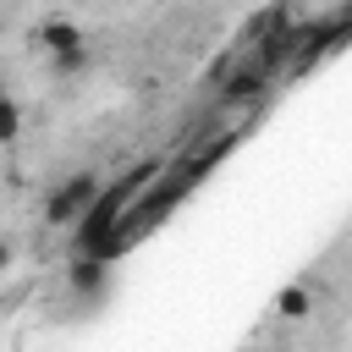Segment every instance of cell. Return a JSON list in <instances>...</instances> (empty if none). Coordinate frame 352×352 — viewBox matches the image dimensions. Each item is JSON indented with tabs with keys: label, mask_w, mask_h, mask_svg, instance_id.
Wrapping results in <instances>:
<instances>
[{
	"label": "cell",
	"mask_w": 352,
	"mask_h": 352,
	"mask_svg": "<svg viewBox=\"0 0 352 352\" xmlns=\"http://www.w3.org/2000/svg\"><path fill=\"white\" fill-rule=\"evenodd\" d=\"M165 165L160 160H143V165H132L126 176H116L110 187H99V198L82 209V220L72 226V253H99L110 236H116V226H121V214L154 187V176H160Z\"/></svg>",
	"instance_id": "1"
},
{
	"label": "cell",
	"mask_w": 352,
	"mask_h": 352,
	"mask_svg": "<svg viewBox=\"0 0 352 352\" xmlns=\"http://www.w3.org/2000/svg\"><path fill=\"white\" fill-rule=\"evenodd\" d=\"M99 187H104V176L99 170H72L50 198H44V226H55V231H72L77 220H82V209L99 198Z\"/></svg>",
	"instance_id": "2"
},
{
	"label": "cell",
	"mask_w": 352,
	"mask_h": 352,
	"mask_svg": "<svg viewBox=\"0 0 352 352\" xmlns=\"http://www.w3.org/2000/svg\"><path fill=\"white\" fill-rule=\"evenodd\" d=\"M280 82V72L275 66H264L258 55H248L226 82H220V110H236V104H264V94Z\"/></svg>",
	"instance_id": "3"
},
{
	"label": "cell",
	"mask_w": 352,
	"mask_h": 352,
	"mask_svg": "<svg viewBox=\"0 0 352 352\" xmlns=\"http://www.w3.org/2000/svg\"><path fill=\"white\" fill-rule=\"evenodd\" d=\"M77 44H88V28L72 22V16H44V22L33 28V50H38L44 60H55V55H66V50H77Z\"/></svg>",
	"instance_id": "4"
},
{
	"label": "cell",
	"mask_w": 352,
	"mask_h": 352,
	"mask_svg": "<svg viewBox=\"0 0 352 352\" xmlns=\"http://www.w3.org/2000/svg\"><path fill=\"white\" fill-rule=\"evenodd\" d=\"M110 264H116L110 253H72V270H66V286H72L77 297H88V302H94V297L104 292V280H110Z\"/></svg>",
	"instance_id": "5"
},
{
	"label": "cell",
	"mask_w": 352,
	"mask_h": 352,
	"mask_svg": "<svg viewBox=\"0 0 352 352\" xmlns=\"http://www.w3.org/2000/svg\"><path fill=\"white\" fill-rule=\"evenodd\" d=\"M314 314V286L308 280H292L275 292V319H308Z\"/></svg>",
	"instance_id": "6"
},
{
	"label": "cell",
	"mask_w": 352,
	"mask_h": 352,
	"mask_svg": "<svg viewBox=\"0 0 352 352\" xmlns=\"http://www.w3.org/2000/svg\"><path fill=\"white\" fill-rule=\"evenodd\" d=\"M50 66V77H60V82H72V77H82L88 66H94V44H77V50H66V55H55V60H44Z\"/></svg>",
	"instance_id": "7"
},
{
	"label": "cell",
	"mask_w": 352,
	"mask_h": 352,
	"mask_svg": "<svg viewBox=\"0 0 352 352\" xmlns=\"http://www.w3.org/2000/svg\"><path fill=\"white\" fill-rule=\"evenodd\" d=\"M16 138H22V104H16V94L0 82V148L16 143Z\"/></svg>",
	"instance_id": "8"
},
{
	"label": "cell",
	"mask_w": 352,
	"mask_h": 352,
	"mask_svg": "<svg viewBox=\"0 0 352 352\" xmlns=\"http://www.w3.org/2000/svg\"><path fill=\"white\" fill-rule=\"evenodd\" d=\"M11 264H16V242H11V236H0V275H6Z\"/></svg>",
	"instance_id": "9"
},
{
	"label": "cell",
	"mask_w": 352,
	"mask_h": 352,
	"mask_svg": "<svg viewBox=\"0 0 352 352\" xmlns=\"http://www.w3.org/2000/svg\"><path fill=\"white\" fill-rule=\"evenodd\" d=\"M0 38H6V16H0Z\"/></svg>",
	"instance_id": "10"
}]
</instances>
